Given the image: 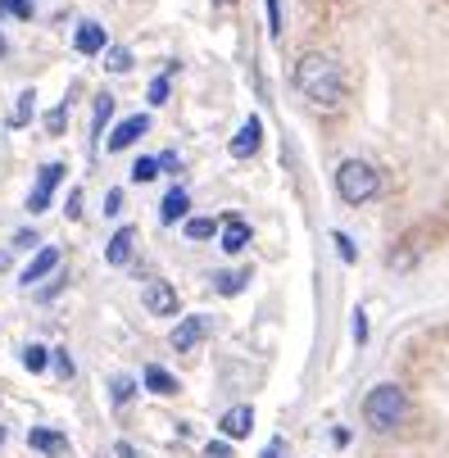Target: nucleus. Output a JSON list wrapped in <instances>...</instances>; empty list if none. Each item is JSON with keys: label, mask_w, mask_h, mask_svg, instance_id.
Returning a JSON list of instances; mask_svg holds the SVG:
<instances>
[{"label": "nucleus", "mask_w": 449, "mask_h": 458, "mask_svg": "<svg viewBox=\"0 0 449 458\" xmlns=\"http://www.w3.org/2000/svg\"><path fill=\"white\" fill-rule=\"evenodd\" d=\"M46 363H50V350L46 345H28L23 350V368L28 372H46Z\"/></svg>", "instance_id": "412c9836"}, {"label": "nucleus", "mask_w": 449, "mask_h": 458, "mask_svg": "<svg viewBox=\"0 0 449 458\" xmlns=\"http://www.w3.org/2000/svg\"><path fill=\"white\" fill-rule=\"evenodd\" d=\"M14 245H19V250H28V245H37V232H19V236H14Z\"/></svg>", "instance_id": "c9c22d12"}, {"label": "nucleus", "mask_w": 449, "mask_h": 458, "mask_svg": "<svg viewBox=\"0 0 449 458\" xmlns=\"http://www.w3.org/2000/svg\"><path fill=\"white\" fill-rule=\"evenodd\" d=\"M114 118V96L109 91H100L96 96V105H91V137H100L105 132V123Z\"/></svg>", "instance_id": "f3484780"}, {"label": "nucleus", "mask_w": 449, "mask_h": 458, "mask_svg": "<svg viewBox=\"0 0 449 458\" xmlns=\"http://www.w3.org/2000/svg\"><path fill=\"white\" fill-rule=\"evenodd\" d=\"M132 250H137V232L132 227H118L109 236V245H105V259H109L114 268H123V264H132Z\"/></svg>", "instance_id": "9d476101"}, {"label": "nucleus", "mask_w": 449, "mask_h": 458, "mask_svg": "<svg viewBox=\"0 0 449 458\" xmlns=\"http://www.w3.org/2000/svg\"><path fill=\"white\" fill-rule=\"evenodd\" d=\"M0 14H14V19H32V0H0Z\"/></svg>", "instance_id": "393cba45"}, {"label": "nucleus", "mask_w": 449, "mask_h": 458, "mask_svg": "<svg viewBox=\"0 0 449 458\" xmlns=\"http://www.w3.org/2000/svg\"><path fill=\"white\" fill-rule=\"evenodd\" d=\"M404 413H409V395L395 381H381V386H372L363 395V422L372 431H395Z\"/></svg>", "instance_id": "f03ea898"}, {"label": "nucleus", "mask_w": 449, "mask_h": 458, "mask_svg": "<svg viewBox=\"0 0 449 458\" xmlns=\"http://www.w3.org/2000/svg\"><path fill=\"white\" fill-rule=\"evenodd\" d=\"M250 427H254V409H250V404L227 409V413H223V422H218V431H223L227 440H245V436H250Z\"/></svg>", "instance_id": "9b49d317"}, {"label": "nucleus", "mask_w": 449, "mask_h": 458, "mask_svg": "<svg viewBox=\"0 0 449 458\" xmlns=\"http://www.w3.org/2000/svg\"><path fill=\"white\" fill-rule=\"evenodd\" d=\"M295 91L318 105V109H336L345 100V78H341V64L323 50H309L295 59Z\"/></svg>", "instance_id": "f257e3e1"}, {"label": "nucleus", "mask_w": 449, "mask_h": 458, "mask_svg": "<svg viewBox=\"0 0 449 458\" xmlns=\"http://www.w3.org/2000/svg\"><path fill=\"white\" fill-rule=\"evenodd\" d=\"M5 50H10V46H5V37H0V55H5Z\"/></svg>", "instance_id": "e433bc0d"}, {"label": "nucleus", "mask_w": 449, "mask_h": 458, "mask_svg": "<svg viewBox=\"0 0 449 458\" xmlns=\"http://www.w3.org/2000/svg\"><path fill=\"white\" fill-rule=\"evenodd\" d=\"M245 245H250V223H245V218H227V223L218 227V250L241 254Z\"/></svg>", "instance_id": "f8f14e48"}, {"label": "nucleus", "mask_w": 449, "mask_h": 458, "mask_svg": "<svg viewBox=\"0 0 449 458\" xmlns=\"http://www.w3.org/2000/svg\"><path fill=\"white\" fill-rule=\"evenodd\" d=\"M0 445H5V427H0Z\"/></svg>", "instance_id": "58836bf2"}, {"label": "nucleus", "mask_w": 449, "mask_h": 458, "mask_svg": "<svg viewBox=\"0 0 449 458\" xmlns=\"http://www.w3.org/2000/svg\"><path fill=\"white\" fill-rule=\"evenodd\" d=\"M186 209H191L186 191H182V186H173V191L164 195V205H159V223H168V227H173V223H182V218H186Z\"/></svg>", "instance_id": "4468645a"}, {"label": "nucleus", "mask_w": 449, "mask_h": 458, "mask_svg": "<svg viewBox=\"0 0 449 458\" xmlns=\"http://www.w3.org/2000/svg\"><path fill=\"white\" fill-rule=\"evenodd\" d=\"M205 336H209V318H205V313L182 318V322L173 327V350H196Z\"/></svg>", "instance_id": "423d86ee"}, {"label": "nucleus", "mask_w": 449, "mask_h": 458, "mask_svg": "<svg viewBox=\"0 0 449 458\" xmlns=\"http://www.w3.org/2000/svg\"><path fill=\"white\" fill-rule=\"evenodd\" d=\"M332 245H336V254L345 259V264H354V259H359V250H354V241L345 232H332Z\"/></svg>", "instance_id": "b1692460"}, {"label": "nucleus", "mask_w": 449, "mask_h": 458, "mask_svg": "<svg viewBox=\"0 0 449 458\" xmlns=\"http://www.w3.org/2000/svg\"><path fill=\"white\" fill-rule=\"evenodd\" d=\"M259 146H264V123H259V118H245V123H241V132L232 137V159L259 155Z\"/></svg>", "instance_id": "0eeeda50"}, {"label": "nucleus", "mask_w": 449, "mask_h": 458, "mask_svg": "<svg viewBox=\"0 0 449 458\" xmlns=\"http://www.w3.org/2000/svg\"><path fill=\"white\" fill-rule=\"evenodd\" d=\"M73 46H78V55H100L105 50V28L100 23H78Z\"/></svg>", "instance_id": "2eb2a0df"}, {"label": "nucleus", "mask_w": 449, "mask_h": 458, "mask_svg": "<svg viewBox=\"0 0 449 458\" xmlns=\"http://www.w3.org/2000/svg\"><path fill=\"white\" fill-rule=\"evenodd\" d=\"M28 445H32L37 454H50V458L69 454V440H64L59 431H46V427H32V431H28Z\"/></svg>", "instance_id": "ddd939ff"}, {"label": "nucleus", "mask_w": 449, "mask_h": 458, "mask_svg": "<svg viewBox=\"0 0 449 458\" xmlns=\"http://www.w3.org/2000/svg\"><path fill=\"white\" fill-rule=\"evenodd\" d=\"M155 177H159V159H150V155H146V159H137V164H132V182H155Z\"/></svg>", "instance_id": "4be33fe9"}, {"label": "nucleus", "mask_w": 449, "mask_h": 458, "mask_svg": "<svg viewBox=\"0 0 449 458\" xmlns=\"http://www.w3.org/2000/svg\"><path fill=\"white\" fill-rule=\"evenodd\" d=\"M214 286H218V295H236V291L245 286V273H218Z\"/></svg>", "instance_id": "5701e85b"}, {"label": "nucleus", "mask_w": 449, "mask_h": 458, "mask_svg": "<svg viewBox=\"0 0 449 458\" xmlns=\"http://www.w3.org/2000/svg\"><path fill=\"white\" fill-rule=\"evenodd\" d=\"M214 232H218L214 218H186V236H191V241H209Z\"/></svg>", "instance_id": "aec40b11"}, {"label": "nucleus", "mask_w": 449, "mask_h": 458, "mask_svg": "<svg viewBox=\"0 0 449 458\" xmlns=\"http://www.w3.org/2000/svg\"><path fill=\"white\" fill-rule=\"evenodd\" d=\"M146 96H150V105H164V100H168V78H155Z\"/></svg>", "instance_id": "c85d7f7f"}, {"label": "nucleus", "mask_w": 449, "mask_h": 458, "mask_svg": "<svg viewBox=\"0 0 449 458\" xmlns=\"http://www.w3.org/2000/svg\"><path fill=\"white\" fill-rule=\"evenodd\" d=\"M55 268H59V250H55V245H41V250H37V259L19 273V282H23V286H37V282H41V277H50Z\"/></svg>", "instance_id": "1a4fd4ad"}, {"label": "nucleus", "mask_w": 449, "mask_h": 458, "mask_svg": "<svg viewBox=\"0 0 449 458\" xmlns=\"http://www.w3.org/2000/svg\"><path fill=\"white\" fill-rule=\"evenodd\" d=\"M264 458H286V440H273V445L264 449Z\"/></svg>", "instance_id": "f704fd0d"}, {"label": "nucleus", "mask_w": 449, "mask_h": 458, "mask_svg": "<svg viewBox=\"0 0 449 458\" xmlns=\"http://www.w3.org/2000/svg\"><path fill=\"white\" fill-rule=\"evenodd\" d=\"M64 173H69L64 164H41V168H37V186L28 191V214H46V209H50V195L59 191Z\"/></svg>", "instance_id": "20e7f679"}, {"label": "nucleus", "mask_w": 449, "mask_h": 458, "mask_svg": "<svg viewBox=\"0 0 449 458\" xmlns=\"http://www.w3.org/2000/svg\"><path fill=\"white\" fill-rule=\"evenodd\" d=\"M109 390H114V404H127V400L137 395V386L127 381V377H114V386H109Z\"/></svg>", "instance_id": "a878e982"}, {"label": "nucleus", "mask_w": 449, "mask_h": 458, "mask_svg": "<svg viewBox=\"0 0 449 458\" xmlns=\"http://www.w3.org/2000/svg\"><path fill=\"white\" fill-rule=\"evenodd\" d=\"M141 300H146V309H150L155 318H173V313H177V291H173L168 282H150V286L141 291Z\"/></svg>", "instance_id": "6e6552de"}, {"label": "nucleus", "mask_w": 449, "mask_h": 458, "mask_svg": "<svg viewBox=\"0 0 449 458\" xmlns=\"http://www.w3.org/2000/svg\"><path fill=\"white\" fill-rule=\"evenodd\" d=\"M32 109H37V91H19V105L10 114V127H28L32 123Z\"/></svg>", "instance_id": "a211bd4d"}, {"label": "nucleus", "mask_w": 449, "mask_h": 458, "mask_svg": "<svg viewBox=\"0 0 449 458\" xmlns=\"http://www.w3.org/2000/svg\"><path fill=\"white\" fill-rule=\"evenodd\" d=\"M146 390H155V395H177V377L168 372V368H159V363H150L146 368Z\"/></svg>", "instance_id": "dca6fc26"}, {"label": "nucleus", "mask_w": 449, "mask_h": 458, "mask_svg": "<svg viewBox=\"0 0 449 458\" xmlns=\"http://www.w3.org/2000/svg\"><path fill=\"white\" fill-rule=\"evenodd\" d=\"M69 218H82V191H69V205H64Z\"/></svg>", "instance_id": "2f4dec72"}, {"label": "nucleus", "mask_w": 449, "mask_h": 458, "mask_svg": "<svg viewBox=\"0 0 449 458\" xmlns=\"http://www.w3.org/2000/svg\"><path fill=\"white\" fill-rule=\"evenodd\" d=\"M105 69L109 73H127V69H132V50H127V46H109L105 50Z\"/></svg>", "instance_id": "6ab92c4d"}, {"label": "nucleus", "mask_w": 449, "mask_h": 458, "mask_svg": "<svg viewBox=\"0 0 449 458\" xmlns=\"http://www.w3.org/2000/svg\"><path fill=\"white\" fill-rule=\"evenodd\" d=\"M377 191H381V173L368 159H345L336 168V195L345 205H368Z\"/></svg>", "instance_id": "7ed1b4c3"}, {"label": "nucleus", "mask_w": 449, "mask_h": 458, "mask_svg": "<svg viewBox=\"0 0 449 458\" xmlns=\"http://www.w3.org/2000/svg\"><path fill=\"white\" fill-rule=\"evenodd\" d=\"M105 214H109V218H118V214H123V191H118V186L105 195Z\"/></svg>", "instance_id": "c756f323"}, {"label": "nucleus", "mask_w": 449, "mask_h": 458, "mask_svg": "<svg viewBox=\"0 0 449 458\" xmlns=\"http://www.w3.org/2000/svg\"><path fill=\"white\" fill-rule=\"evenodd\" d=\"M205 454H209V458H232V445H227V440H214Z\"/></svg>", "instance_id": "72a5a7b5"}, {"label": "nucleus", "mask_w": 449, "mask_h": 458, "mask_svg": "<svg viewBox=\"0 0 449 458\" xmlns=\"http://www.w3.org/2000/svg\"><path fill=\"white\" fill-rule=\"evenodd\" d=\"M214 5H232V0H214Z\"/></svg>", "instance_id": "4c0bfd02"}, {"label": "nucleus", "mask_w": 449, "mask_h": 458, "mask_svg": "<svg viewBox=\"0 0 449 458\" xmlns=\"http://www.w3.org/2000/svg\"><path fill=\"white\" fill-rule=\"evenodd\" d=\"M264 10H268V32L282 37V0H264Z\"/></svg>", "instance_id": "bb28decb"}, {"label": "nucleus", "mask_w": 449, "mask_h": 458, "mask_svg": "<svg viewBox=\"0 0 449 458\" xmlns=\"http://www.w3.org/2000/svg\"><path fill=\"white\" fill-rule=\"evenodd\" d=\"M50 359H55V372H59V377H73V359H69V350H50Z\"/></svg>", "instance_id": "cd10ccee"}, {"label": "nucleus", "mask_w": 449, "mask_h": 458, "mask_svg": "<svg viewBox=\"0 0 449 458\" xmlns=\"http://www.w3.org/2000/svg\"><path fill=\"white\" fill-rule=\"evenodd\" d=\"M354 341H368V313L354 309Z\"/></svg>", "instance_id": "473e14b6"}, {"label": "nucleus", "mask_w": 449, "mask_h": 458, "mask_svg": "<svg viewBox=\"0 0 449 458\" xmlns=\"http://www.w3.org/2000/svg\"><path fill=\"white\" fill-rule=\"evenodd\" d=\"M64 123H69V105H59V109L46 118V127H50V132H64Z\"/></svg>", "instance_id": "7c9ffc66"}, {"label": "nucleus", "mask_w": 449, "mask_h": 458, "mask_svg": "<svg viewBox=\"0 0 449 458\" xmlns=\"http://www.w3.org/2000/svg\"><path fill=\"white\" fill-rule=\"evenodd\" d=\"M146 132H150V118H146V114H127L114 132H109L105 150H127V146H132L137 137H146Z\"/></svg>", "instance_id": "39448f33"}]
</instances>
